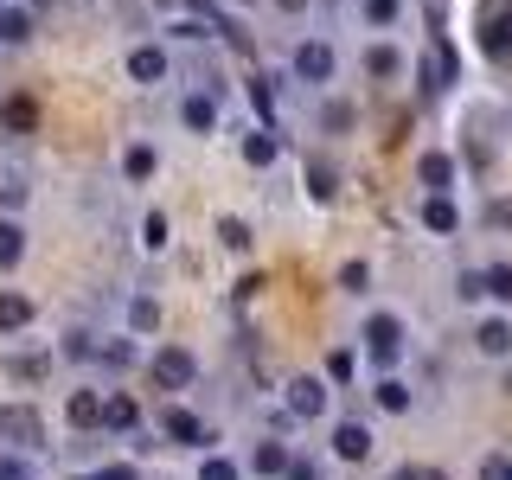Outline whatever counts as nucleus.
Instances as JSON below:
<instances>
[{
    "label": "nucleus",
    "instance_id": "obj_37",
    "mask_svg": "<svg viewBox=\"0 0 512 480\" xmlns=\"http://www.w3.org/2000/svg\"><path fill=\"white\" fill-rule=\"evenodd\" d=\"M90 480H141V474H135V468H128V461H109V468H96Z\"/></svg>",
    "mask_w": 512,
    "mask_h": 480
},
{
    "label": "nucleus",
    "instance_id": "obj_22",
    "mask_svg": "<svg viewBox=\"0 0 512 480\" xmlns=\"http://www.w3.org/2000/svg\"><path fill=\"white\" fill-rule=\"evenodd\" d=\"M372 397H378V410H391V416H404V410H410V384H397V378H384Z\"/></svg>",
    "mask_w": 512,
    "mask_h": 480
},
{
    "label": "nucleus",
    "instance_id": "obj_18",
    "mask_svg": "<svg viewBox=\"0 0 512 480\" xmlns=\"http://www.w3.org/2000/svg\"><path fill=\"white\" fill-rule=\"evenodd\" d=\"M154 167H160V154L148 148V141H135V148L122 154V173H128V180H154Z\"/></svg>",
    "mask_w": 512,
    "mask_h": 480
},
{
    "label": "nucleus",
    "instance_id": "obj_28",
    "mask_svg": "<svg viewBox=\"0 0 512 480\" xmlns=\"http://www.w3.org/2000/svg\"><path fill=\"white\" fill-rule=\"evenodd\" d=\"M487 295L493 301H512V263H493L487 269Z\"/></svg>",
    "mask_w": 512,
    "mask_h": 480
},
{
    "label": "nucleus",
    "instance_id": "obj_3",
    "mask_svg": "<svg viewBox=\"0 0 512 480\" xmlns=\"http://www.w3.org/2000/svg\"><path fill=\"white\" fill-rule=\"evenodd\" d=\"M148 372H154V384H160V391H186V384L199 378V359H192L186 346H154Z\"/></svg>",
    "mask_w": 512,
    "mask_h": 480
},
{
    "label": "nucleus",
    "instance_id": "obj_35",
    "mask_svg": "<svg viewBox=\"0 0 512 480\" xmlns=\"http://www.w3.org/2000/svg\"><path fill=\"white\" fill-rule=\"evenodd\" d=\"M327 378H333V384L352 378V352H333V359H327Z\"/></svg>",
    "mask_w": 512,
    "mask_h": 480
},
{
    "label": "nucleus",
    "instance_id": "obj_1",
    "mask_svg": "<svg viewBox=\"0 0 512 480\" xmlns=\"http://www.w3.org/2000/svg\"><path fill=\"white\" fill-rule=\"evenodd\" d=\"M448 84H461V52L436 32V45L423 52V64H416V90L423 96H436V90H448Z\"/></svg>",
    "mask_w": 512,
    "mask_h": 480
},
{
    "label": "nucleus",
    "instance_id": "obj_39",
    "mask_svg": "<svg viewBox=\"0 0 512 480\" xmlns=\"http://www.w3.org/2000/svg\"><path fill=\"white\" fill-rule=\"evenodd\" d=\"M327 128H333V135H340V128H352V109H346V103H333V109H327Z\"/></svg>",
    "mask_w": 512,
    "mask_h": 480
},
{
    "label": "nucleus",
    "instance_id": "obj_46",
    "mask_svg": "<svg viewBox=\"0 0 512 480\" xmlns=\"http://www.w3.org/2000/svg\"><path fill=\"white\" fill-rule=\"evenodd\" d=\"M237 7H250V0H237Z\"/></svg>",
    "mask_w": 512,
    "mask_h": 480
},
{
    "label": "nucleus",
    "instance_id": "obj_34",
    "mask_svg": "<svg viewBox=\"0 0 512 480\" xmlns=\"http://www.w3.org/2000/svg\"><path fill=\"white\" fill-rule=\"evenodd\" d=\"M250 103H256V116L269 122V109H276V103H269V84H263V77H250Z\"/></svg>",
    "mask_w": 512,
    "mask_h": 480
},
{
    "label": "nucleus",
    "instance_id": "obj_33",
    "mask_svg": "<svg viewBox=\"0 0 512 480\" xmlns=\"http://www.w3.org/2000/svg\"><path fill=\"white\" fill-rule=\"evenodd\" d=\"M282 480H320V461H308V455H295L288 461V474Z\"/></svg>",
    "mask_w": 512,
    "mask_h": 480
},
{
    "label": "nucleus",
    "instance_id": "obj_43",
    "mask_svg": "<svg viewBox=\"0 0 512 480\" xmlns=\"http://www.w3.org/2000/svg\"><path fill=\"white\" fill-rule=\"evenodd\" d=\"M276 7H282V13H301V7H308V0H276Z\"/></svg>",
    "mask_w": 512,
    "mask_h": 480
},
{
    "label": "nucleus",
    "instance_id": "obj_8",
    "mask_svg": "<svg viewBox=\"0 0 512 480\" xmlns=\"http://www.w3.org/2000/svg\"><path fill=\"white\" fill-rule=\"evenodd\" d=\"M295 77H308V84H327V77H333V45H320V39L295 45Z\"/></svg>",
    "mask_w": 512,
    "mask_h": 480
},
{
    "label": "nucleus",
    "instance_id": "obj_20",
    "mask_svg": "<svg viewBox=\"0 0 512 480\" xmlns=\"http://www.w3.org/2000/svg\"><path fill=\"white\" fill-rule=\"evenodd\" d=\"M333 192H340V186H333V167H327V160H308V199L327 205Z\"/></svg>",
    "mask_w": 512,
    "mask_h": 480
},
{
    "label": "nucleus",
    "instance_id": "obj_17",
    "mask_svg": "<svg viewBox=\"0 0 512 480\" xmlns=\"http://www.w3.org/2000/svg\"><path fill=\"white\" fill-rule=\"evenodd\" d=\"M474 340H480V352H487V359H506V352H512V320H480Z\"/></svg>",
    "mask_w": 512,
    "mask_h": 480
},
{
    "label": "nucleus",
    "instance_id": "obj_19",
    "mask_svg": "<svg viewBox=\"0 0 512 480\" xmlns=\"http://www.w3.org/2000/svg\"><path fill=\"white\" fill-rule=\"evenodd\" d=\"M0 122H7V128H13V135H26V128H32V122H39V103H32V96H13V103H7V109H0Z\"/></svg>",
    "mask_w": 512,
    "mask_h": 480
},
{
    "label": "nucleus",
    "instance_id": "obj_15",
    "mask_svg": "<svg viewBox=\"0 0 512 480\" xmlns=\"http://www.w3.org/2000/svg\"><path fill=\"white\" fill-rule=\"evenodd\" d=\"M141 423V404L128 391H116V397H103V429H135Z\"/></svg>",
    "mask_w": 512,
    "mask_h": 480
},
{
    "label": "nucleus",
    "instance_id": "obj_23",
    "mask_svg": "<svg viewBox=\"0 0 512 480\" xmlns=\"http://www.w3.org/2000/svg\"><path fill=\"white\" fill-rule=\"evenodd\" d=\"M244 160H250V167H269V160H276V135H269V128H256V135L244 141Z\"/></svg>",
    "mask_w": 512,
    "mask_h": 480
},
{
    "label": "nucleus",
    "instance_id": "obj_12",
    "mask_svg": "<svg viewBox=\"0 0 512 480\" xmlns=\"http://www.w3.org/2000/svg\"><path fill=\"white\" fill-rule=\"evenodd\" d=\"M423 224L429 231H461V212H455V199H448V192H429V205H423Z\"/></svg>",
    "mask_w": 512,
    "mask_h": 480
},
{
    "label": "nucleus",
    "instance_id": "obj_45",
    "mask_svg": "<svg viewBox=\"0 0 512 480\" xmlns=\"http://www.w3.org/2000/svg\"><path fill=\"white\" fill-rule=\"evenodd\" d=\"M429 480H448V474H429Z\"/></svg>",
    "mask_w": 512,
    "mask_h": 480
},
{
    "label": "nucleus",
    "instance_id": "obj_31",
    "mask_svg": "<svg viewBox=\"0 0 512 480\" xmlns=\"http://www.w3.org/2000/svg\"><path fill=\"white\" fill-rule=\"evenodd\" d=\"M218 237H224L231 250H250V224H244V218H224V224H218Z\"/></svg>",
    "mask_w": 512,
    "mask_h": 480
},
{
    "label": "nucleus",
    "instance_id": "obj_4",
    "mask_svg": "<svg viewBox=\"0 0 512 480\" xmlns=\"http://www.w3.org/2000/svg\"><path fill=\"white\" fill-rule=\"evenodd\" d=\"M0 442H13V448H39V442H45L39 410H32V404H0Z\"/></svg>",
    "mask_w": 512,
    "mask_h": 480
},
{
    "label": "nucleus",
    "instance_id": "obj_16",
    "mask_svg": "<svg viewBox=\"0 0 512 480\" xmlns=\"http://www.w3.org/2000/svg\"><path fill=\"white\" fill-rule=\"evenodd\" d=\"M180 116H186L192 135H212V128H218V103H212V96H186V103H180Z\"/></svg>",
    "mask_w": 512,
    "mask_h": 480
},
{
    "label": "nucleus",
    "instance_id": "obj_36",
    "mask_svg": "<svg viewBox=\"0 0 512 480\" xmlns=\"http://www.w3.org/2000/svg\"><path fill=\"white\" fill-rule=\"evenodd\" d=\"M365 282H372V269H365V263H346L340 269V288H365Z\"/></svg>",
    "mask_w": 512,
    "mask_h": 480
},
{
    "label": "nucleus",
    "instance_id": "obj_44",
    "mask_svg": "<svg viewBox=\"0 0 512 480\" xmlns=\"http://www.w3.org/2000/svg\"><path fill=\"white\" fill-rule=\"evenodd\" d=\"M506 480H512V455H506Z\"/></svg>",
    "mask_w": 512,
    "mask_h": 480
},
{
    "label": "nucleus",
    "instance_id": "obj_7",
    "mask_svg": "<svg viewBox=\"0 0 512 480\" xmlns=\"http://www.w3.org/2000/svg\"><path fill=\"white\" fill-rule=\"evenodd\" d=\"M160 436H167V442H180V448H199V442H212V436H205V423H199L192 410H180V404H173L167 416H160Z\"/></svg>",
    "mask_w": 512,
    "mask_h": 480
},
{
    "label": "nucleus",
    "instance_id": "obj_40",
    "mask_svg": "<svg viewBox=\"0 0 512 480\" xmlns=\"http://www.w3.org/2000/svg\"><path fill=\"white\" fill-rule=\"evenodd\" d=\"M0 480H26V461H13V455H0Z\"/></svg>",
    "mask_w": 512,
    "mask_h": 480
},
{
    "label": "nucleus",
    "instance_id": "obj_27",
    "mask_svg": "<svg viewBox=\"0 0 512 480\" xmlns=\"http://www.w3.org/2000/svg\"><path fill=\"white\" fill-rule=\"evenodd\" d=\"M359 13H365L372 26H391L397 13H404V0H359Z\"/></svg>",
    "mask_w": 512,
    "mask_h": 480
},
{
    "label": "nucleus",
    "instance_id": "obj_26",
    "mask_svg": "<svg viewBox=\"0 0 512 480\" xmlns=\"http://www.w3.org/2000/svg\"><path fill=\"white\" fill-rule=\"evenodd\" d=\"M26 320H32V301L26 295H0V327L13 333V327H26Z\"/></svg>",
    "mask_w": 512,
    "mask_h": 480
},
{
    "label": "nucleus",
    "instance_id": "obj_11",
    "mask_svg": "<svg viewBox=\"0 0 512 480\" xmlns=\"http://www.w3.org/2000/svg\"><path fill=\"white\" fill-rule=\"evenodd\" d=\"M416 180H423L429 192H448V186H455V160H448V154H423V160H416Z\"/></svg>",
    "mask_w": 512,
    "mask_h": 480
},
{
    "label": "nucleus",
    "instance_id": "obj_2",
    "mask_svg": "<svg viewBox=\"0 0 512 480\" xmlns=\"http://www.w3.org/2000/svg\"><path fill=\"white\" fill-rule=\"evenodd\" d=\"M359 340H365V359H372V365H397V352H404V320H397V314H372Z\"/></svg>",
    "mask_w": 512,
    "mask_h": 480
},
{
    "label": "nucleus",
    "instance_id": "obj_25",
    "mask_svg": "<svg viewBox=\"0 0 512 480\" xmlns=\"http://www.w3.org/2000/svg\"><path fill=\"white\" fill-rule=\"evenodd\" d=\"M128 327H135V333H154V327H160V308H154L148 295H135V301H128Z\"/></svg>",
    "mask_w": 512,
    "mask_h": 480
},
{
    "label": "nucleus",
    "instance_id": "obj_24",
    "mask_svg": "<svg viewBox=\"0 0 512 480\" xmlns=\"http://www.w3.org/2000/svg\"><path fill=\"white\" fill-rule=\"evenodd\" d=\"M365 71H372V77H397V71H404V58H397L391 45H372V52H365Z\"/></svg>",
    "mask_w": 512,
    "mask_h": 480
},
{
    "label": "nucleus",
    "instance_id": "obj_21",
    "mask_svg": "<svg viewBox=\"0 0 512 480\" xmlns=\"http://www.w3.org/2000/svg\"><path fill=\"white\" fill-rule=\"evenodd\" d=\"M20 250H26V231L13 218H0V269H13L20 263Z\"/></svg>",
    "mask_w": 512,
    "mask_h": 480
},
{
    "label": "nucleus",
    "instance_id": "obj_29",
    "mask_svg": "<svg viewBox=\"0 0 512 480\" xmlns=\"http://www.w3.org/2000/svg\"><path fill=\"white\" fill-rule=\"evenodd\" d=\"M141 244H148V250H167V218H160V212L141 218Z\"/></svg>",
    "mask_w": 512,
    "mask_h": 480
},
{
    "label": "nucleus",
    "instance_id": "obj_30",
    "mask_svg": "<svg viewBox=\"0 0 512 480\" xmlns=\"http://www.w3.org/2000/svg\"><path fill=\"white\" fill-rule=\"evenodd\" d=\"M199 480H237V461H224V455H205V461H199Z\"/></svg>",
    "mask_w": 512,
    "mask_h": 480
},
{
    "label": "nucleus",
    "instance_id": "obj_42",
    "mask_svg": "<svg viewBox=\"0 0 512 480\" xmlns=\"http://www.w3.org/2000/svg\"><path fill=\"white\" fill-rule=\"evenodd\" d=\"M186 7H192V13H205V20H212V0H186Z\"/></svg>",
    "mask_w": 512,
    "mask_h": 480
},
{
    "label": "nucleus",
    "instance_id": "obj_13",
    "mask_svg": "<svg viewBox=\"0 0 512 480\" xmlns=\"http://www.w3.org/2000/svg\"><path fill=\"white\" fill-rule=\"evenodd\" d=\"M288 461H295V455H288V448L276 442V436H269V442H256V455H250V474H288Z\"/></svg>",
    "mask_w": 512,
    "mask_h": 480
},
{
    "label": "nucleus",
    "instance_id": "obj_6",
    "mask_svg": "<svg viewBox=\"0 0 512 480\" xmlns=\"http://www.w3.org/2000/svg\"><path fill=\"white\" fill-rule=\"evenodd\" d=\"M288 410H295L301 423L327 416V384H320V378H295V384H288Z\"/></svg>",
    "mask_w": 512,
    "mask_h": 480
},
{
    "label": "nucleus",
    "instance_id": "obj_32",
    "mask_svg": "<svg viewBox=\"0 0 512 480\" xmlns=\"http://www.w3.org/2000/svg\"><path fill=\"white\" fill-rule=\"evenodd\" d=\"M96 359H103V365H135V346H128V340H109V346H96Z\"/></svg>",
    "mask_w": 512,
    "mask_h": 480
},
{
    "label": "nucleus",
    "instance_id": "obj_38",
    "mask_svg": "<svg viewBox=\"0 0 512 480\" xmlns=\"http://www.w3.org/2000/svg\"><path fill=\"white\" fill-rule=\"evenodd\" d=\"M487 295V276H461V301H480Z\"/></svg>",
    "mask_w": 512,
    "mask_h": 480
},
{
    "label": "nucleus",
    "instance_id": "obj_14",
    "mask_svg": "<svg viewBox=\"0 0 512 480\" xmlns=\"http://www.w3.org/2000/svg\"><path fill=\"white\" fill-rule=\"evenodd\" d=\"M64 416H71V429H96V423H103V397H96V391H71Z\"/></svg>",
    "mask_w": 512,
    "mask_h": 480
},
{
    "label": "nucleus",
    "instance_id": "obj_41",
    "mask_svg": "<svg viewBox=\"0 0 512 480\" xmlns=\"http://www.w3.org/2000/svg\"><path fill=\"white\" fill-rule=\"evenodd\" d=\"M391 480H429V474H423V468H397Z\"/></svg>",
    "mask_w": 512,
    "mask_h": 480
},
{
    "label": "nucleus",
    "instance_id": "obj_9",
    "mask_svg": "<svg viewBox=\"0 0 512 480\" xmlns=\"http://www.w3.org/2000/svg\"><path fill=\"white\" fill-rule=\"evenodd\" d=\"M333 455H340V461H365V455H372V429H365L359 416L340 423V429H333Z\"/></svg>",
    "mask_w": 512,
    "mask_h": 480
},
{
    "label": "nucleus",
    "instance_id": "obj_5",
    "mask_svg": "<svg viewBox=\"0 0 512 480\" xmlns=\"http://www.w3.org/2000/svg\"><path fill=\"white\" fill-rule=\"evenodd\" d=\"M480 45H487L493 58H512V0H487V13H480Z\"/></svg>",
    "mask_w": 512,
    "mask_h": 480
},
{
    "label": "nucleus",
    "instance_id": "obj_10",
    "mask_svg": "<svg viewBox=\"0 0 512 480\" xmlns=\"http://www.w3.org/2000/svg\"><path fill=\"white\" fill-rule=\"evenodd\" d=\"M128 77H135V84H160V77H167V52H160V45H135V52H128Z\"/></svg>",
    "mask_w": 512,
    "mask_h": 480
}]
</instances>
